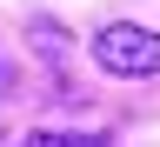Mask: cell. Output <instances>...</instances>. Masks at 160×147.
Listing matches in <instances>:
<instances>
[{
  "instance_id": "cell-1",
  "label": "cell",
  "mask_w": 160,
  "mask_h": 147,
  "mask_svg": "<svg viewBox=\"0 0 160 147\" xmlns=\"http://www.w3.org/2000/svg\"><path fill=\"white\" fill-rule=\"evenodd\" d=\"M93 60H100L113 80H153V74H160V34L113 20V27L93 34Z\"/></svg>"
}]
</instances>
